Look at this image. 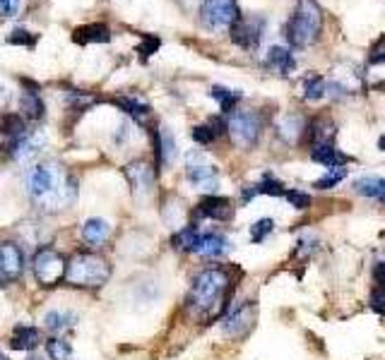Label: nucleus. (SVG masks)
Segmentation results:
<instances>
[{
	"label": "nucleus",
	"mask_w": 385,
	"mask_h": 360,
	"mask_svg": "<svg viewBox=\"0 0 385 360\" xmlns=\"http://www.w3.org/2000/svg\"><path fill=\"white\" fill-rule=\"evenodd\" d=\"M210 97L214 101H219V109H222V113H229L233 106H236V101L241 99V92H233V89H226V87L214 84Z\"/></svg>",
	"instance_id": "27"
},
{
	"label": "nucleus",
	"mask_w": 385,
	"mask_h": 360,
	"mask_svg": "<svg viewBox=\"0 0 385 360\" xmlns=\"http://www.w3.org/2000/svg\"><path fill=\"white\" fill-rule=\"evenodd\" d=\"M29 360H41V358H36V356H31V358H29Z\"/></svg>",
	"instance_id": "44"
},
{
	"label": "nucleus",
	"mask_w": 385,
	"mask_h": 360,
	"mask_svg": "<svg viewBox=\"0 0 385 360\" xmlns=\"http://www.w3.org/2000/svg\"><path fill=\"white\" fill-rule=\"evenodd\" d=\"M200 20L207 29H224L233 27L241 17H238L236 0H205L200 8Z\"/></svg>",
	"instance_id": "7"
},
{
	"label": "nucleus",
	"mask_w": 385,
	"mask_h": 360,
	"mask_svg": "<svg viewBox=\"0 0 385 360\" xmlns=\"http://www.w3.org/2000/svg\"><path fill=\"white\" fill-rule=\"evenodd\" d=\"M255 324V307L253 302H241V305L231 307V312L226 315L222 322V332L231 339H243L246 334L253 329Z\"/></svg>",
	"instance_id": "9"
},
{
	"label": "nucleus",
	"mask_w": 385,
	"mask_h": 360,
	"mask_svg": "<svg viewBox=\"0 0 385 360\" xmlns=\"http://www.w3.org/2000/svg\"><path fill=\"white\" fill-rule=\"evenodd\" d=\"M27 192L41 212L68 209L78 197V185L58 163H36L27 173Z\"/></svg>",
	"instance_id": "1"
},
{
	"label": "nucleus",
	"mask_w": 385,
	"mask_h": 360,
	"mask_svg": "<svg viewBox=\"0 0 385 360\" xmlns=\"http://www.w3.org/2000/svg\"><path fill=\"white\" fill-rule=\"evenodd\" d=\"M73 41L80 43V46H87V43H109L111 31L106 24H85V27H78L73 31Z\"/></svg>",
	"instance_id": "15"
},
{
	"label": "nucleus",
	"mask_w": 385,
	"mask_h": 360,
	"mask_svg": "<svg viewBox=\"0 0 385 360\" xmlns=\"http://www.w3.org/2000/svg\"><path fill=\"white\" fill-rule=\"evenodd\" d=\"M231 250V243L224 233L219 231H207V233H200L198 240H195V248L193 252L200 257H212V260H219L224 257L226 252Z\"/></svg>",
	"instance_id": "12"
},
{
	"label": "nucleus",
	"mask_w": 385,
	"mask_h": 360,
	"mask_svg": "<svg viewBox=\"0 0 385 360\" xmlns=\"http://www.w3.org/2000/svg\"><path fill=\"white\" fill-rule=\"evenodd\" d=\"M226 130H229L233 144L250 149L260 137L263 120L255 111H233L229 116V123H226Z\"/></svg>",
	"instance_id": "5"
},
{
	"label": "nucleus",
	"mask_w": 385,
	"mask_h": 360,
	"mask_svg": "<svg viewBox=\"0 0 385 360\" xmlns=\"http://www.w3.org/2000/svg\"><path fill=\"white\" fill-rule=\"evenodd\" d=\"M304 92H306L304 94L306 101H320L323 97H327V92H330V82L325 77H320V75H311L304 84Z\"/></svg>",
	"instance_id": "24"
},
{
	"label": "nucleus",
	"mask_w": 385,
	"mask_h": 360,
	"mask_svg": "<svg viewBox=\"0 0 385 360\" xmlns=\"http://www.w3.org/2000/svg\"><path fill=\"white\" fill-rule=\"evenodd\" d=\"M344 178H347V168L344 166L327 168V173L323 175V178H318L313 182V187H318V190H330V187H337Z\"/></svg>",
	"instance_id": "28"
},
{
	"label": "nucleus",
	"mask_w": 385,
	"mask_h": 360,
	"mask_svg": "<svg viewBox=\"0 0 385 360\" xmlns=\"http://www.w3.org/2000/svg\"><path fill=\"white\" fill-rule=\"evenodd\" d=\"M315 250V240L308 236V238H301L299 240V248H296V255L304 257V255H311V252Z\"/></svg>",
	"instance_id": "40"
},
{
	"label": "nucleus",
	"mask_w": 385,
	"mask_h": 360,
	"mask_svg": "<svg viewBox=\"0 0 385 360\" xmlns=\"http://www.w3.org/2000/svg\"><path fill=\"white\" fill-rule=\"evenodd\" d=\"M46 353L51 360H70L73 358V349L68 341L63 339H48L46 341Z\"/></svg>",
	"instance_id": "29"
},
{
	"label": "nucleus",
	"mask_w": 385,
	"mask_h": 360,
	"mask_svg": "<svg viewBox=\"0 0 385 360\" xmlns=\"http://www.w3.org/2000/svg\"><path fill=\"white\" fill-rule=\"evenodd\" d=\"M273 231H275V221L273 219H260L250 226V240H253V243H265V240L273 236Z\"/></svg>",
	"instance_id": "31"
},
{
	"label": "nucleus",
	"mask_w": 385,
	"mask_h": 360,
	"mask_svg": "<svg viewBox=\"0 0 385 360\" xmlns=\"http://www.w3.org/2000/svg\"><path fill=\"white\" fill-rule=\"evenodd\" d=\"M323 15L315 0H299V8L287 22V39L294 48H308L313 41H318Z\"/></svg>",
	"instance_id": "4"
},
{
	"label": "nucleus",
	"mask_w": 385,
	"mask_h": 360,
	"mask_svg": "<svg viewBox=\"0 0 385 360\" xmlns=\"http://www.w3.org/2000/svg\"><path fill=\"white\" fill-rule=\"evenodd\" d=\"M304 130L306 128H304V118L301 116H287L280 123V137L289 144L299 140V137L304 135Z\"/></svg>",
	"instance_id": "23"
},
{
	"label": "nucleus",
	"mask_w": 385,
	"mask_h": 360,
	"mask_svg": "<svg viewBox=\"0 0 385 360\" xmlns=\"http://www.w3.org/2000/svg\"><path fill=\"white\" fill-rule=\"evenodd\" d=\"M311 159L315 163H323V166H327V168H337V166H344V163L352 161L349 156L342 154V151L334 147L332 142H313Z\"/></svg>",
	"instance_id": "14"
},
{
	"label": "nucleus",
	"mask_w": 385,
	"mask_h": 360,
	"mask_svg": "<svg viewBox=\"0 0 385 360\" xmlns=\"http://www.w3.org/2000/svg\"><path fill=\"white\" fill-rule=\"evenodd\" d=\"M65 269L68 262L63 260L60 252H56L51 248H41L34 255V276L39 281V286L43 288H51L65 279Z\"/></svg>",
	"instance_id": "6"
},
{
	"label": "nucleus",
	"mask_w": 385,
	"mask_h": 360,
	"mask_svg": "<svg viewBox=\"0 0 385 360\" xmlns=\"http://www.w3.org/2000/svg\"><path fill=\"white\" fill-rule=\"evenodd\" d=\"M284 197L289 200V204H292L294 209H308V207H311V195L304 190H287Z\"/></svg>",
	"instance_id": "33"
},
{
	"label": "nucleus",
	"mask_w": 385,
	"mask_h": 360,
	"mask_svg": "<svg viewBox=\"0 0 385 360\" xmlns=\"http://www.w3.org/2000/svg\"><path fill=\"white\" fill-rule=\"evenodd\" d=\"M229 293H231L229 271L222 267L205 269L193 279L191 293H188V307L198 317H219L226 310V305H229Z\"/></svg>",
	"instance_id": "2"
},
{
	"label": "nucleus",
	"mask_w": 385,
	"mask_h": 360,
	"mask_svg": "<svg viewBox=\"0 0 385 360\" xmlns=\"http://www.w3.org/2000/svg\"><path fill=\"white\" fill-rule=\"evenodd\" d=\"M34 36H29L27 29H15L10 36V43H22V46H34Z\"/></svg>",
	"instance_id": "38"
},
{
	"label": "nucleus",
	"mask_w": 385,
	"mask_h": 360,
	"mask_svg": "<svg viewBox=\"0 0 385 360\" xmlns=\"http://www.w3.org/2000/svg\"><path fill=\"white\" fill-rule=\"evenodd\" d=\"M159 39H154V36H144V43L140 48H137V53H142V58H149V55L154 53L157 48H159Z\"/></svg>",
	"instance_id": "39"
},
{
	"label": "nucleus",
	"mask_w": 385,
	"mask_h": 360,
	"mask_svg": "<svg viewBox=\"0 0 385 360\" xmlns=\"http://www.w3.org/2000/svg\"><path fill=\"white\" fill-rule=\"evenodd\" d=\"M22 106H24V111H27L31 118H41V113H43V104H41L39 94L27 92V94H24V97H22Z\"/></svg>",
	"instance_id": "32"
},
{
	"label": "nucleus",
	"mask_w": 385,
	"mask_h": 360,
	"mask_svg": "<svg viewBox=\"0 0 385 360\" xmlns=\"http://www.w3.org/2000/svg\"><path fill=\"white\" fill-rule=\"evenodd\" d=\"M41 341V334L39 329H34V327H17L15 332H12V339H10V346L17 351H31L36 349Z\"/></svg>",
	"instance_id": "21"
},
{
	"label": "nucleus",
	"mask_w": 385,
	"mask_h": 360,
	"mask_svg": "<svg viewBox=\"0 0 385 360\" xmlns=\"http://www.w3.org/2000/svg\"><path fill=\"white\" fill-rule=\"evenodd\" d=\"M0 130H3V135H8L12 142L22 140L27 132H24V120L20 116H15V113H10V116H3L0 120Z\"/></svg>",
	"instance_id": "26"
},
{
	"label": "nucleus",
	"mask_w": 385,
	"mask_h": 360,
	"mask_svg": "<svg viewBox=\"0 0 385 360\" xmlns=\"http://www.w3.org/2000/svg\"><path fill=\"white\" fill-rule=\"evenodd\" d=\"M22 269H24V257L20 245L10 243V240L0 243V286L20 279Z\"/></svg>",
	"instance_id": "10"
},
{
	"label": "nucleus",
	"mask_w": 385,
	"mask_h": 360,
	"mask_svg": "<svg viewBox=\"0 0 385 360\" xmlns=\"http://www.w3.org/2000/svg\"><path fill=\"white\" fill-rule=\"evenodd\" d=\"M263 29H265V22L260 20V17L238 20L231 27V41L236 43V46L246 48V50H253V48H258V43H260V39H263Z\"/></svg>",
	"instance_id": "11"
},
{
	"label": "nucleus",
	"mask_w": 385,
	"mask_h": 360,
	"mask_svg": "<svg viewBox=\"0 0 385 360\" xmlns=\"http://www.w3.org/2000/svg\"><path fill=\"white\" fill-rule=\"evenodd\" d=\"M22 0H0V17H15L20 12Z\"/></svg>",
	"instance_id": "37"
},
{
	"label": "nucleus",
	"mask_w": 385,
	"mask_h": 360,
	"mask_svg": "<svg viewBox=\"0 0 385 360\" xmlns=\"http://www.w3.org/2000/svg\"><path fill=\"white\" fill-rule=\"evenodd\" d=\"M378 147H381V151H385V135L381 137V140H378Z\"/></svg>",
	"instance_id": "42"
},
{
	"label": "nucleus",
	"mask_w": 385,
	"mask_h": 360,
	"mask_svg": "<svg viewBox=\"0 0 385 360\" xmlns=\"http://www.w3.org/2000/svg\"><path fill=\"white\" fill-rule=\"evenodd\" d=\"M200 236V231H198V226L191 224V226H183V229H179V233L174 236V248L176 250H188V252H193L195 248V240H198Z\"/></svg>",
	"instance_id": "25"
},
{
	"label": "nucleus",
	"mask_w": 385,
	"mask_h": 360,
	"mask_svg": "<svg viewBox=\"0 0 385 360\" xmlns=\"http://www.w3.org/2000/svg\"><path fill=\"white\" fill-rule=\"evenodd\" d=\"M111 264L94 252H78L68 260L65 281L78 288H99L109 281Z\"/></svg>",
	"instance_id": "3"
},
{
	"label": "nucleus",
	"mask_w": 385,
	"mask_h": 360,
	"mask_svg": "<svg viewBox=\"0 0 385 360\" xmlns=\"http://www.w3.org/2000/svg\"><path fill=\"white\" fill-rule=\"evenodd\" d=\"M43 324H46L51 332H65L78 324V315L68 312V310H51L46 317H43Z\"/></svg>",
	"instance_id": "22"
},
{
	"label": "nucleus",
	"mask_w": 385,
	"mask_h": 360,
	"mask_svg": "<svg viewBox=\"0 0 385 360\" xmlns=\"http://www.w3.org/2000/svg\"><path fill=\"white\" fill-rule=\"evenodd\" d=\"M116 104L121 106L123 111H128L135 120H144L149 116V106L142 104V101H137V99H118Z\"/></svg>",
	"instance_id": "30"
},
{
	"label": "nucleus",
	"mask_w": 385,
	"mask_h": 360,
	"mask_svg": "<svg viewBox=\"0 0 385 360\" xmlns=\"http://www.w3.org/2000/svg\"><path fill=\"white\" fill-rule=\"evenodd\" d=\"M371 274H374L376 286H378V288H385V262H378Z\"/></svg>",
	"instance_id": "41"
},
{
	"label": "nucleus",
	"mask_w": 385,
	"mask_h": 360,
	"mask_svg": "<svg viewBox=\"0 0 385 360\" xmlns=\"http://www.w3.org/2000/svg\"><path fill=\"white\" fill-rule=\"evenodd\" d=\"M369 62H371V65H383V62H385V34L374 43V46H371Z\"/></svg>",
	"instance_id": "35"
},
{
	"label": "nucleus",
	"mask_w": 385,
	"mask_h": 360,
	"mask_svg": "<svg viewBox=\"0 0 385 360\" xmlns=\"http://www.w3.org/2000/svg\"><path fill=\"white\" fill-rule=\"evenodd\" d=\"M354 192L385 204V178H381V175H362L359 180H354Z\"/></svg>",
	"instance_id": "16"
},
{
	"label": "nucleus",
	"mask_w": 385,
	"mask_h": 360,
	"mask_svg": "<svg viewBox=\"0 0 385 360\" xmlns=\"http://www.w3.org/2000/svg\"><path fill=\"white\" fill-rule=\"evenodd\" d=\"M0 360H10L8 356H5V353H0Z\"/></svg>",
	"instance_id": "43"
},
{
	"label": "nucleus",
	"mask_w": 385,
	"mask_h": 360,
	"mask_svg": "<svg viewBox=\"0 0 385 360\" xmlns=\"http://www.w3.org/2000/svg\"><path fill=\"white\" fill-rule=\"evenodd\" d=\"M176 156H179V147H176L174 135L167 128H162L157 132V161H159L162 166H172Z\"/></svg>",
	"instance_id": "18"
},
{
	"label": "nucleus",
	"mask_w": 385,
	"mask_h": 360,
	"mask_svg": "<svg viewBox=\"0 0 385 360\" xmlns=\"http://www.w3.org/2000/svg\"><path fill=\"white\" fill-rule=\"evenodd\" d=\"M111 236V226H109V221H104V219H90V221H85V226H82V238H85V243H90V245H104L106 240H109Z\"/></svg>",
	"instance_id": "19"
},
{
	"label": "nucleus",
	"mask_w": 385,
	"mask_h": 360,
	"mask_svg": "<svg viewBox=\"0 0 385 360\" xmlns=\"http://www.w3.org/2000/svg\"><path fill=\"white\" fill-rule=\"evenodd\" d=\"M265 65L268 67H275V70H280L282 75H292L296 70V60L294 55L289 53L287 48L282 46H273L268 50V58H265Z\"/></svg>",
	"instance_id": "20"
},
{
	"label": "nucleus",
	"mask_w": 385,
	"mask_h": 360,
	"mask_svg": "<svg viewBox=\"0 0 385 360\" xmlns=\"http://www.w3.org/2000/svg\"><path fill=\"white\" fill-rule=\"evenodd\" d=\"M217 135H219V130H212L210 125H198V128L193 130V140L198 144H212Z\"/></svg>",
	"instance_id": "34"
},
{
	"label": "nucleus",
	"mask_w": 385,
	"mask_h": 360,
	"mask_svg": "<svg viewBox=\"0 0 385 360\" xmlns=\"http://www.w3.org/2000/svg\"><path fill=\"white\" fill-rule=\"evenodd\" d=\"M186 178L195 190H214L219 182V170L217 166L207 163L203 154H191L188 156Z\"/></svg>",
	"instance_id": "8"
},
{
	"label": "nucleus",
	"mask_w": 385,
	"mask_h": 360,
	"mask_svg": "<svg viewBox=\"0 0 385 360\" xmlns=\"http://www.w3.org/2000/svg\"><path fill=\"white\" fill-rule=\"evenodd\" d=\"M198 214L205 219H212V221H229L233 217L231 200L217 197V195H207V197L200 200Z\"/></svg>",
	"instance_id": "13"
},
{
	"label": "nucleus",
	"mask_w": 385,
	"mask_h": 360,
	"mask_svg": "<svg viewBox=\"0 0 385 360\" xmlns=\"http://www.w3.org/2000/svg\"><path fill=\"white\" fill-rule=\"evenodd\" d=\"M125 175L132 182V190L135 192H149L154 185V173L147 163H132V166L125 168Z\"/></svg>",
	"instance_id": "17"
},
{
	"label": "nucleus",
	"mask_w": 385,
	"mask_h": 360,
	"mask_svg": "<svg viewBox=\"0 0 385 360\" xmlns=\"http://www.w3.org/2000/svg\"><path fill=\"white\" fill-rule=\"evenodd\" d=\"M371 310L378 312V315H385V288H374V293H371V300H369Z\"/></svg>",
	"instance_id": "36"
}]
</instances>
